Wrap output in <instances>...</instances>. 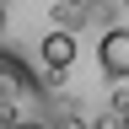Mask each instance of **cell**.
<instances>
[{"label": "cell", "instance_id": "277c9868", "mask_svg": "<svg viewBox=\"0 0 129 129\" xmlns=\"http://www.w3.org/2000/svg\"><path fill=\"white\" fill-rule=\"evenodd\" d=\"M6 16H11V11H6V6H0V32H6Z\"/></svg>", "mask_w": 129, "mask_h": 129}, {"label": "cell", "instance_id": "6da1fadb", "mask_svg": "<svg viewBox=\"0 0 129 129\" xmlns=\"http://www.w3.org/2000/svg\"><path fill=\"white\" fill-rule=\"evenodd\" d=\"M43 81L27 70L16 54L0 48V129H16V124H43Z\"/></svg>", "mask_w": 129, "mask_h": 129}, {"label": "cell", "instance_id": "7a4b0ae2", "mask_svg": "<svg viewBox=\"0 0 129 129\" xmlns=\"http://www.w3.org/2000/svg\"><path fill=\"white\" fill-rule=\"evenodd\" d=\"M97 64H102V75L124 81L129 75V27H108L102 43H97Z\"/></svg>", "mask_w": 129, "mask_h": 129}, {"label": "cell", "instance_id": "5b68a950", "mask_svg": "<svg viewBox=\"0 0 129 129\" xmlns=\"http://www.w3.org/2000/svg\"><path fill=\"white\" fill-rule=\"evenodd\" d=\"M16 129H48V124H16Z\"/></svg>", "mask_w": 129, "mask_h": 129}, {"label": "cell", "instance_id": "3957f363", "mask_svg": "<svg viewBox=\"0 0 129 129\" xmlns=\"http://www.w3.org/2000/svg\"><path fill=\"white\" fill-rule=\"evenodd\" d=\"M43 64H48V70H70V64H75V38H70V32H48V38H43Z\"/></svg>", "mask_w": 129, "mask_h": 129}]
</instances>
